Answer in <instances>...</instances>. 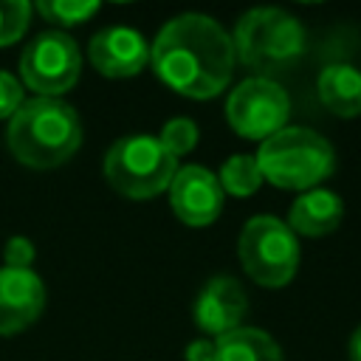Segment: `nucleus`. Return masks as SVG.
<instances>
[{
  "label": "nucleus",
  "instance_id": "ddd939ff",
  "mask_svg": "<svg viewBox=\"0 0 361 361\" xmlns=\"http://www.w3.org/2000/svg\"><path fill=\"white\" fill-rule=\"evenodd\" d=\"M344 217V203L336 192L330 189H307L302 192L288 212V226L293 234H305V237H322L336 231V226Z\"/></svg>",
  "mask_w": 361,
  "mask_h": 361
},
{
  "label": "nucleus",
  "instance_id": "1a4fd4ad",
  "mask_svg": "<svg viewBox=\"0 0 361 361\" xmlns=\"http://www.w3.org/2000/svg\"><path fill=\"white\" fill-rule=\"evenodd\" d=\"M169 203L172 212L186 226H209L217 220L223 209V186L214 172L206 166L189 164L180 166L169 183Z\"/></svg>",
  "mask_w": 361,
  "mask_h": 361
},
{
  "label": "nucleus",
  "instance_id": "5701e85b",
  "mask_svg": "<svg viewBox=\"0 0 361 361\" xmlns=\"http://www.w3.org/2000/svg\"><path fill=\"white\" fill-rule=\"evenodd\" d=\"M347 353H350V361H361V324L353 330L350 344H347Z\"/></svg>",
  "mask_w": 361,
  "mask_h": 361
},
{
  "label": "nucleus",
  "instance_id": "2eb2a0df",
  "mask_svg": "<svg viewBox=\"0 0 361 361\" xmlns=\"http://www.w3.org/2000/svg\"><path fill=\"white\" fill-rule=\"evenodd\" d=\"M214 361H285L279 344L259 327H237L214 338Z\"/></svg>",
  "mask_w": 361,
  "mask_h": 361
},
{
  "label": "nucleus",
  "instance_id": "20e7f679",
  "mask_svg": "<svg viewBox=\"0 0 361 361\" xmlns=\"http://www.w3.org/2000/svg\"><path fill=\"white\" fill-rule=\"evenodd\" d=\"M254 158L262 180L299 192L316 189V183L336 169V152L330 141L307 127H282L259 144Z\"/></svg>",
  "mask_w": 361,
  "mask_h": 361
},
{
  "label": "nucleus",
  "instance_id": "4be33fe9",
  "mask_svg": "<svg viewBox=\"0 0 361 361\" xmlns=\"http://www.w3.org/2000/svg\"><path fill=\"white\" fill-rule=\"evenodd\" d=\"M214 341L212 338H195L186 344V361H214Z\"/></svg>",
  "mask_w": 361,
  "mask_h": 361
},
{
  "label": "nucleus",
  "instance_id": "9d476101",
  "mask_svg": "<svg viewBox=\"0 0 361 361\" xmlns=\"http://www.w3.org/2000/svg\"><path fill=\"white\" fill-rule=\"evenodd\" d=\"M87 56L93 68L104 76H113V79L135 76L149 62V42L138 28L107 25L93 34L87 45Z\"/></svg>",
  "mask_w": 361,
  "mask_h": 361
},
{
  "label": "nucleus",
  "instance_id": "4468645a",
  "mask_svg": "<svg viewBox=\"0 0 361 361\" xmlns=\"http://www.w3.org/2000/svg\"><path fill=\"white\" fill-rule=\"evenodd\" d=\"M316 90L322 104L344 118H353L361 113V71L347 62H333L322 68L316 79Z\"/></svg>",
  "mask_w": 361,
  "mask_h": 361
},
{
  "label": "nucleus",
  "instance_id": "39448f33",
  "mask_svg": "<svg viewBox=\"0 0 361 361\" xmlns=\"http://www.w3.org/2000/svg\"><path fill=\"white\" fill-rule=\"evenodd\" d=\"M178 172V158H172L155 135L133 133L118 141L104 155V178L124 197L144 200L169 189Z\"/></svg>",
  "mask_w": 361,
  "mask_h": 361
},
{
  "label": "nucleus",
  "instance_id": "f8f14e48",
  "mask_svg": "<svg viewBox=\"0 0 361 361\" xmlns=\"http://www.w3.org/2000/svg\"><path fill=\"white\" fill-rule=\"evenodd\" d=\"M45 307V285L31 268H0V336L34 324Z\"/></svg>",
  "mask_w": 361,
  "mask_h": 361
},
{
  "label": "nucleus",
  "instance_id": "7ed1b4c3",
  "mask_svg": "<svg viewBox=\"0 0 361 361\" xmlns=\"http://www.w3.org/2000/svg\"><path fill=\"white\" fill-rule=\"evenodd\" d=\"M234 56L254 71L257 76H276L288 68H293L307 48V34L302 23L274 6L248 8L231 34Z\"/></svg>",
  "mask_w": 361,
  "mask_h": 361
},
{
  "label": "nucleus",
  "instance_id": "f3484780",
  "mask_svg": "<svg viewBox=\"0 0 361 361\" xmlns=\"http://www.w3.org/2000/svg\"><path fill=\"white\" fill-rule=\"evenodd\" d=\"M48 23H59V25H76L90 20L99 11V3L93 0H39L34 6Z\"/></svg>",
  "mask_w": 361,
  "mask_h": 361
},
{
  "label": "nucleus",
  "instance_id": "9b49d317",
  "mask_svg": "<svg viewBox=\"0 0 361 361\" xmlns=\"http://www.w3.org/2000/svg\"><path fill=\"white\" fill-rule=\"evenodd\" d=\"M245 310H248V296H245L243 285L226 274L212 276L200 288V293L195 296V305H192L195 324L214 338L237 330Z\"/></svg>",
  "mask_w": 361,
  "mask_h": 361
},
{
  "label": "nucleus",
  "instance_id": "0eeeda50",
  "mask_svg": "<svg viewBox=\"0 0 361 361\" xmlns=\"http://www.w3.org/2000/svg\"><path fill=\"white\" fill-rule=\"evenodd\" d=\"M23 82L39 96H56L71 90L82 73V54L71 34L65 31H42L37 34L20 56Z\"/></svg>",
  "mask_w": 361,
  "mask_h": 361
},
{
  "label": "nucleus",
  "instance_id": "423d86ee",
  "mask_svg": "<svg viewBox=\"0 0 361 361\" xmlns=\"http://www.w3.org/2000/svg\"><path fill=\"white\" fill-rule=\"evenodd\" d=\"M237 254L245 274L265 288L288 285L299 268V240L274 214H257L243 226Z\"/></svg>",
  "mask_w": 361,
  "mask_h": 361
},
{
  "label": "nucleus",
  "instance_id": "a211bd4d",
  "mask_svg": "<svg viewBox=\"0 0 361 361\" xmlns=\"http://www.w3.org/2000/svg\"><path fill=\"white\" fill-rule=\"evenodd\" d=\"M31 8L34 6L28 0H3L0 3V48L17 42L28 31Z\"/></svg>",
  "mask_w": 361,
  "mask_h": 361
},
{
  "label": "nucleus",
  "instance_id": "412c9836",
  "mask_svg": "<svg viewBox=\"0 0 361 361\" xmlns=\"http://www.w3.org/2000/svg\"><path fill=\"white\" fill-rule=\"evenodd\" d=\"M37 257V248L28 237H8L6 240V248H3V259L8 268H31Z\"/></svg>",
  "mask_w": 361,
  "mask_h": 361
},
{
  "label": "nucleus",
  "instance_id": "6e6552de",
  "mask_svg": "<svg viewBox=\"0 0 361 361\" xmlns=\"http://www.w3.org/2000/svg\"><path fill=\"white\" fill-rule=\"evenodd\" d=\"M290 99L279 82L265 76L243 79L226 99V118L228 124L251 141H265L279 133L288 121Z\"/></svg>",
  "mask_w": 361,
  "mask_h": 361
},
{
  "label": "nucleus",
  "instance_id": "f03ea898",
  "mask_svg": "<svg viewBox=\"0 0 361 361\" xmlns=\"http://www.w3.org/2000/svg\"><path fill=\"white\" fill-rule=\"evenodd\" d=\"M6 144L11 155L34 169L65 164L82 144L79 113L56 96H34L8 118Z\"/></svg>",
  "mask_w": 361,
  "mask_h": 361
},
{
  "label": "nucleus",
  "instance_id": "f257e3e1",
  "mask_svg": "<svg viewBox=\"0 0 361 361\" xmlns=\"http://www.w3.org/2000/svg\"><path fill=\"white\" fill-rule=\"evenodd\" d=\"M149 62L180 96L212 99L231 82L237 56L231 34L217 20L186 11L161 25L149 42Z\"/></svg>",
  "mask_w": 361,
  "mask_h": 361
},
{
  "label": "nucleus",
  "instance_id": "6ab92c4d",
  "mask_svg": "<svg viewBox=\"0 0 361 361\" xmlns=\"http://www.w3.org/2000/svg\"><path fill=\"white\" fill-rule=\"evenodd\" d=\"M161 147L172 155V158H180L186 155L195 144H197V124L192 118H169L164 127H161V135H158Z\"/></svg>",
  "mask_w": 361,
  "mask_h": 361
},
{
  "label": "nucleus",
  "instance_id": "aec40b11",
  "mask_svg": "<svg viewBox=\"0 0 361 361\" xmlns=\"http://www.w3.org/2000/svg\"><path fill=\"white\" fill-rule=\"evenodd\" d=\"M23 102V85L8 71H0V118H11Z\"/></svg>",
  "mask_w": 361,
  "mask_h": 361
},
{
  "label": "nucleus",
  "instance_id": "dca6fc26",
  "mask_svg": "<svg viewBox=\"0 0 361 361\" xmlns=\"http://www.w3.org/2000/svg\"><path fill=\"white\" fill-rule=\"evenodd\" d=\"M217 180H220L223 192H231L237 197H248L259 189L262 172H259L254 155H231V158L223 161V166L217 172Z\"/></svg>",
  "mask_w": 361,
  "mask_h": 361
}]
</instances>
